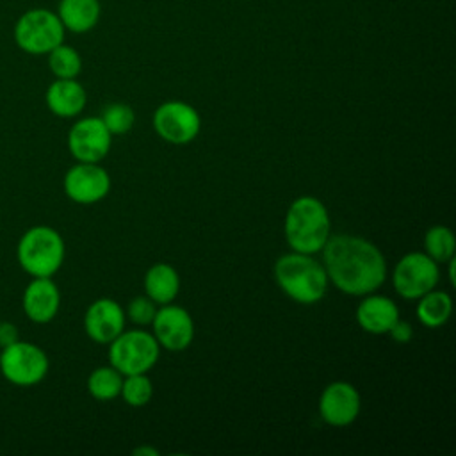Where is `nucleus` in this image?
Returning <instances> with one entry per match:
<instances>
[{"instance_id": "obj_20", "label": "nucleus", "mask_w": 456, "mask_h": 456, "mask_svg": "<svg viewBox=\"0 0 456 456\" xmlns=\"http://www.w3.org/2000/svg\"><path fill=\"white\" fill-rule=\"evenodd\" d=\"M452 314V299L447 292L431 289L419 297L417 319L428 328H440Z\"/></svg>"}, {"instance_id": "obj_26", "label": "nucleus", "mask_w": 456, "mask_h": 456, "mask_svg": "<svg viewBox=\"0 0 456 456\" xmlns=\"http://www.w3.org/2000/svg\"><path fill=\"white\" fill-rule=\"evenodd\" d=\"M155 312H157V303L155 301H151L148 296H137L128 303L125 315L134 324L146 326V324H151V321L155 317Z\"/></svg>"}, {"instance_id": "obj_8", "label": "nucleus", "mask_w": 456, "mask_h": 456, "mask_svg": "<svg viewBox=\"0 0 456 456\" xmlns=\"http://www.w3.org/2000/svg\"><path fill=\"white\" fill-rule=\"evenodd\" d=\"M438 278V264L422 251H411L401 256L392 273L394 289L404 299H419L436 287Z\"/></svg>"}, {"instance_id": "obj_19", "label": "nucleus", "mask_w": 456, "mask_h": 456, "mask_svg": "<svg viewBox=\"0 0 456 456\" xmlns=\"http://www.w3.org/2000/svg\"><path fill=\"white\" fill-rule=\"evenodd\" d=\"M180 290V276L176 269L166 262L153 264L144 274V292L157 305L173 303Z\"/></svg>"}, {"instance_id": "obj_28", "label": "nucleus", "mask_w": 456, "mask_h": 456, "mask_svg": "<svg viewBox=\"0 0 456 456\" xmlns=\"http://www.w3.org/2000/svg\"><path fill=\"white\" fill-rule=\"evenodd\" d=\"M16 340H20L18 328L9 321H2L0 322V349L5 346H11Z\"/></svg>"}, {"instance_id": "obj_10", "label": "nucleus", "mask_w": 456, "mask_h": 456, "mask_svg": "<svg viewBox=\"0 0 456 456\" xmlns=\"http://www.w3.org/2000/svg\"><path fill=\"white\" fill-rule=\"evenodd\" d=\"M66 196L78 205L102 201L110 191V176L98 162H77L62 180Z\"/></svg>"}, {"instance_id": "obj_2", "label": "nucleus", "mask_w": 456, "mask_h": 456, "mask_svg": "<svg viewBox=\"0 0 456 456\" xmlns=\"http://www.w3.org/2000/svg\"><path fill=\"white\" fill-rule=\"evenodd\" d=\"M330 214L319 198L299 196L290 203L283 232L292 251L319 253L330 237Z\"/></svg>"}, {"instance_id": "obj_25", "label": "nucleus", "mask_w": 456, "mask_h": 456, "mask_svg": "<svg viewBox=\"0 0 456 456\" xmlns=\"http://www.w3.org/2000/svg\"><path fill=\"white\" fill-rule=\"evenodd\" d=\"M100 119L103 121V125L107 126V130L112 134V135H123V134H128L134 126V121H135V114H134V109L126 103H109L103 110H102V116Z\"/></svg>"}, {"instance_id": "obj_24", "label": "nucleus", "mask_w": 456, "mask_h": 456, "mask_svg": "<svg viewBox=\"0 0 456 456\" xmlns=\"http://www.w3.org/2000/svg\"><path fill=\"white\" fill-rule=\"evenodd\" d=\"M119 395L123 397V401L134 408L144 406L151 401L153 397V385L151 379L146 376V372L142 374H128L123 379L121 385V392Z\"/></svg>"}, {"instance_id": "obj_27", "label": "nucleus", "mask_w": 456, "mask_h": 456, "mask_svg": "<svg viewBox=\"0 0 456 456\" xmlns=\"http://www.w3.org/2000/svg\"><path fill=\"white\" fill-rule=\"evenodd\" d=\"M388 335L397 344H408L413 337V326L408 321H403L401 317L394 322V326L388 330Z\"/></svg>"}, {"instance_id": "obj_16", "label": "nucleus", "mask_w": 456, "mask_h": 456, "mask_svg": "<svg viewBox=\"0 0 456 456\" xmlns=\"http://www.w3.org/2000/svg\"><path fill=\"white\" fill-rule=\"evenodd\" d=\"M399 319V308L394 299L379 294H365L356 306V322L360 328L372 335L388 333Z\"/></svg>"}, {"instance_id": "obj_7", "label": "nucleus", "mask_w": 456, "mask_h": 456, "mask_svg": "<svg viewBox=\"0 0 456 456\" xmlns=\"http://www.w3.org/2000/svg\"><path fill=\"white\" fill-rule=\"evenodd\" d=\"M50 362L46 353L25 340H16L0 351V372L16 387H34L48 374Z\"/></svg>"}, {"instance_id": "obj_14", "label": "nucleus", "mask_w": 456, "mask_h": 456, "mask_svg": "<svg viewBox=\"0 0 456 456\" xmlns=\"http://www.w3.org/2000/svg\"><path fill=\"white\" fill-rule=\"evenodd\" d=\"M126 315L119 303L110 297L93 301L84 315V330L93 342L109 344L125 330Z\"/></svg>"}, {"instance_id": "obj_6", "label": "nucleus", "mask_w": 456, "mask_h": 456, "mask_svg": "<svg viewBox=\"0 0 456 456\" xmlns=\"http://www.w3.org/2000/svg\"><path fill=\"white\" fill-rule=\"evenodd\" d=\"M159 354V342L153 333L144 330H123L109 342V363L125 376L148 372L157 363Z\"/></svg>"}, {"instance_id": "obj_29", "label": "nucleus", "mask_w": 456, "mask_h": 456, "mask_svg": "<svg viewBox=\"0 0 456 456\" xmlns=\"http://www.w3.org/2000/svg\"><path fill=\"white\" fill-rule=\"evenodd\" d=\"M134 454H135V456H139V454H146V456H159V449L144 445V447H137V449H134Z\"/></svg>"}, {"instance_id": "obj_15", "label": "nucleus", "mask_w": 456, "mask_h": 456, "mask_svg": "<svg viewBox=\"0 0 456 456\" xmlns=\"http://www.w3.org/2000/svg\"><path fill=\"white\" fill-rule=\"evenodd\" d=\"M21 306L25 315L36 324L50 322L61 306V292L50 276L32 278L23 290Z\"/></svg>"}, {"instance_id": "obj_11", "label": "nucleus", "mask_w": 456, "mask_h": 456, "mask_svg": "<svg viewBox=\"0 0 456 456\" xmlns=\"http://www.w3.org/2000/svg\"><path fill=\"white\" fill-rule=\"evenodd\" d=\"M112 134L100 118H82L68 132V150L77 162H100L107 157Z\"/></svg>"}, {"instance_id": "obj_30", "label": "nucleus", "mask_w": 456, "mask_h": 456, "mask_svg": "<svg viewBox=\"0 0 456 456\" xmlns=\"http://www.w3.org/2000/svg\"><path fill=\"white\" fill-rule=\"evenodd\" d=\"M445 264H449V269H447V273H449V281L454 283V281H456V276H454V271H456V256L449 258Z\"/></svg>"}, {"instance_id": "obj_3", "label": "nucleus", "mask_w": 456, "mask_h": 456, "mask_svg": "<svg viewBox=\"0 0 456 456\" xmlns=\"http://www.w3.org/2000/svg\"><path fill=\"white\" fill-rule=\"evenodd\" d=\"M278 287L296 303L314 305L328 290V274L322 262L308 253H285L274 264Z\"/></svg>"}, {"instance_id": "obj_18", "label": "nucleus", "mask_w": 456, "mask_h": 456, "mask_svg": "<svg viewBox=\"0 0 456 456\" xmlns=\"http://www.w3.org/2000/svg\"><path fill=\"white\" fill-rule=\"evenodd\" d=\"M57 16L64 27L73 34H86L93 30L102 16L100 0H59Z\"/></svg>"}, {"instance_id": "obj_21", "label": "nucleus", "mask_w": 456, "mask_h": 456, "mask_svg": "<svg viewBox=\"0 0 456 456\" xmlns=\"http://www.w3.org/2000/svg\"><path fill=\"white\" fill-rule=\"evenodd\" d=\"M123 385V374L112 365L96 367L87 376V390L96 401H110L119 395Z\"/></svg>"}, {"instance_id": "obj_1", "label": "nucleus", "mask_w": 456, "mask_h": 456, "mask_svg": "<svg viewBox=\"0 0 456 456\" xmlns=\"http://www.w3.org/2000/svg\"><path fill=\"white\" fill-rule=\"evenodd\" d=\"M322 265L338 290L365 296L378 290L387 278V260L379 248L358 235H330L321 249Z\"/></svg>"}, {"instance_id": "obj_23", "label": "nucleus", "mask_w": 456, "mask_h": 456, "mask_svg": "<svg viewBox=\"0 0 456 456\" xmlns=\"http://www.w3.org/2000/svg\"><path fill=\"white\" fill-rule=\"evenodd\" d=\"M48 55V68L55 78H77L82 71V57L80 53L66 45H57Z\"/></svg>"}, {"instance_id": "obj_13", "label": "nucleus", "mask_w": 456, "mask_h": 456, "mask_svg": "<svg viewBox=\"0 0 456 456\" xmlns=\"http://www.w3.org/2000/svg\"><path fill=\"white\" fill-rule=\"evenodd\" d=\"M360 392L347 381L330 383L319 397V415L335 428L349 426L360 415Z\"/></svg>"}, {"instance_id": "obj_17", "label": "nucleus", "mask_w": 456, "mask_h": 456, "mask_svg": "<svg viewBox=\"0 0 456 456\" xmlns=\"http://www.w3.org/2000/svg\"><path fill=\"white\" fill-rule=\"evenodd\" d=\"M46 107L57 118L78 116L87 102V93L77 78H55L45 93Z\"/></svg>"}, {"instance_id": "obj_9", "label": "nucleus", "mask_w": 456, "mask_h": 456, "mask_svg": "<svg viewBox=\"0 0 456 456\" xmlns=\"http://www.w3.org/2000/svg\"><path fill=\"white\" fill-rule=\"evenodd\" d=\"M153 128L159 137L180 146L198 137L201 118L192 105L180 100H169L155 109Z\"/></svg>"}, {"instance_id": "obj_4", "label": "nucleus", "mask_w": 456, "mask_h": 456, "mask_svg": "<svg viewBox=\"0 0 456 456\" xmlns=\"http://www.w3.org/2000/svg\"><path fill=\"white\" fill-rule=\"evenodd\" d=\"M66 248L61 233L46 224L28 228L16 246L18 264L32 278L53 276L64 262Z\"/></svg>"}, {"instance_id": "obj_5", "label": "nucleus", "mask_w": 456, "mask_h": 456, "mask_svg": "<svg viewBox=\"0 0 456 456\" xmlns=\"http://www.w3.org/2000/svg\"><path fill=\"white\" fill-rule=\"evenodd\" d=\"M64 27L55 11L32 7L14 23L12 37L16 46L28 55H46L57 45L64 43Z\"/></svg>"}, {"instance_id": "obj_22", "label": "nucleus", "mask_w": 456, "mask_h": 456, "mask_svg": "<svg viewBox=\"0 0 456 456\" xmlns=\"http://www.w3.org/2000/svg\"><path fill=\"white\" fill-rule=\"evenodd\" d=\"M424 253L431 256L436 264H445L449 258L454 256L456 251L454 233L444 224L431 226L424 235Z\"/></svg>"}, {"instance_id": "obj_12", "label": "nucleus", "mask_w": 456, "mask_h": 456, "mask_svg": "<svg viewBox=\"0 0 456 456\" xmlns=\"http://www.w3.org/2000/svg\"><path fill=\"white\" fill-rule=\"evenodd\" d=\"M153 337L167 351H183L194 338V322L191 314L173 303L160 305L151 321Z\"/></svg>"}]
</instances>
